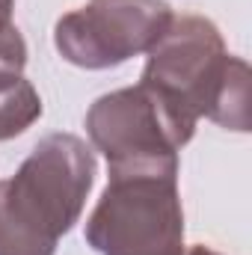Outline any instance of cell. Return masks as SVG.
Segmentation results:
<instances>
[{
    "label": "cell",
    "instance_id": "1",
    "mask_svg": "<svg viewBox=\"0 0 252 255\" xmlns=\"http://www.w3.org/2000/svg\"><path fill=\"white\" fill-rule=\"evenodd\" d=\"M95 151L74 133H48L0 181V255H54L95 184Z\"/></svg>",
    "mask_w": 252,
    "mask_h": 255
},
{
    "label": "cell",
    "instance_id": "2",
    "mask_svg": "<svg viewBox=\"0 0 252 255\" xmlns=\"http://www.w3.org/2000/svg\"><path fill=\"white\" fill-rule=\"evenodd\" d=\"M181 119H211L226 130H250V65L226 51L211 18L181 15L148 51L142 80Z\"/></svg>",
    "mask_w": 252,
    "mask_h": 255
},
{
    "label": "cell",
    "instance_id": "3",
    "mask_svg": "<svg viewBox=\"0 0 252 255\" xmlns=\"http://www.w3.org/2000/svg\"><path fill=\"white\" fill-rule=\"evenodd\" d=\"M86 244L98 255H184L178 175H110L86 220Z\"/></svg>",
    "mask_w": 252,
    "mask_h": 255
},
{
    "label": "cell",
    "instance_id": "4",
    "mask_svg": "<svg viewBox=\"0 0 252 255\" xmlns=\"http://www.w3.org/2000/svg\"><path fill=\"white\" fill-rule=\"evenodd\" d=\"M86 133L107 157L110 175L163 172L178 175V151L196 133L145 83L101 95L86 113Z\"/></svg>",
    "mask_w": 252,
    "mask_h": 255
},
{
    "label": "cell",
    "instance_id": "5",
    "mask_svg": "<svg viewBox=\"0 0 252 255\" xmlns=\"http://www.w3.org/2000/svg\"><path fill=\"white\" fill-rule=\"evenodd\" d=\"M166 0H89L65 12L54 27V45L65 63L101 71L148 54L172 24Z\"/></svg>",
    "mask_w": 252,
    "mask_h": 255
},
{
    "label": "cell",
    "instance_id": "6",
    "mask_svg": "<svg viewBox=\"0 0 252 255\" xmlns=\"http://www.w3.org/2000/svg\"><path fill=\"white\" fill-rule=\"evenodd\" d=\"M42 116V98L24 74L0 77V142L21 136Z\"/></svg>",
    "mask_w": 252,
    "mask_h": 255
},
{
    "label": "cell",
    "instance_id": "7",
    "mask_svg": "<svg viewBox=\"0 0 252 255\" xmlns=\"http://www.w3.org/2000/svg\"><path fill=\"white\" fill-rule=\"evenodd\" d=\"M15 0H0V77L3 74H24L27 65V42L12 21Z\"/></svg>",
    "mask_w": 252,
    "mask_h": 255
},
{
    "label": "cell",
    "instance_id": "8",
    "mask_svg": "<svg viewBox=\"0 0 252 255\" xmlns=\"http://www.w3.org/2000/svg\"><path fill=\"white\" fill-rule=\"evenodd\" d=\"M184 255H223V253H217V250H211V247H205V244H196V247L184 250Z\"/></svg>",
    "mask_w": 252,
    "mask_h": 255
}]
</instances>
